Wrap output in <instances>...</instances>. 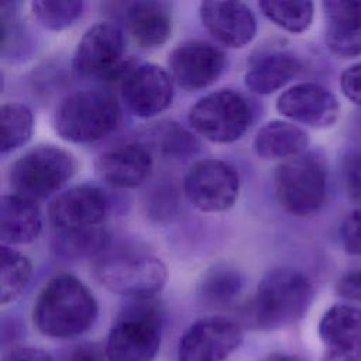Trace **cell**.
I'll list each match as a JSON object with an SVG mask.
<instances>
[{
    "mask_svg": "<svg viewBox=\"0 0 361 361\" xmlns=\"http://www.w3.org/2000/svg\"><path fill=\"white\" fill-rule=\"evenodd\" d=\"M97 317V302L73 275L54 276L41 289L32 319L37 329L55 338H71L87 331Z\"/></svg>",
    "mask_w": 361,
    "mask_h": 361,
    "instance_id": "1",
    "label": "cell"
},
{
    "mask_svg": "<svg viewBox=\"0 0 361 361\" xmlns=\"http://www.w3.org/2000/svg\"><path fill=\"white\" fill-rule=\"evenodd\" d=\"M313 300L312 281L299 269L281 267L268 271L258 283L247 316L261 330H275L300 320Z\"/></svg>",
    "mask_w": 361,
    "mask_h": 361,
    "instance_id": "2",
    "label": "cell"
},
{
    "mask_svg": "<svg viewBox=\"0 0 361 361\" xmlns=\"http://www.w3.org/2000/svg\"><path fill=\"white\" fill-rule=\"evenodd\" d=\"M162 340V310L154 298L128 299L107 337V361H152Z\"/></svg>",
    "mask_w": 361,
    "mask_h": 361,
    "instance_id": "3",
    "label": "cell"
},
{
    "mask_svg": "<svg viewBox=\"0 0 361 361\" xmlns=\"http://www.w3.org/2000/svg\"><path fill=\"white\" fill-rule=\"evenodd\" d=\"M118 117V103L110 93L79 90L59 103L52 124L61 138L83 144L109 135L116 128Z\"/></svg>",
    "mask_w": 361,
    "mask_h": 361,
    "instance_id": "4",
    "label": "cell"
},
{
    "mask_svg": "<svg viewBox=\"0 0 361 361\" xmlns=\"http://www.w3.org/2000/svg\"><path fill=\"white\" fill-rule=\"evenodd\" d=\"M275 193L281 206L293 216L317 213L327 197V164L316 151H306L278 165Z\"/></svg>",
    "mask_w": 361,
    "mask_h": 361,
    "instance_id": "5",
    "label": "cell"
},
{
    "mask_svg": "<svg viewBox=\"0 0 361 361\" xmlns=\"http://www.w3.org/2000/svg\"><path fill=\"white\" fill-rule=\"evenodd\" d=\"M93 275L107 290L128 299L154 298L168 278L166 267L157 257L109 250L94 259Z\"/></svg>",
    "mask_w": 361,
    "mask_h": 361,
    "instance_id": "6",
    "label": "cell"
},
{
    "mask_svg": "<svg viewBox=\"0 0 361 361\" xmlns=\"http://www.w3.org/2000/svg\"><path fill=\"white\" fill-rule=\"evenodd\" d=\"M76 168L78 162L69 151L42 144L13 162L8 180L16 195L35 202L59 190L75 175Z\"/></svg>",
    "mask_w": 361,
    "mask_h": 361,
    "instance_id": "7",
    "label": "cell"
},
{
    "mask_svg": "<svg viewBox=\"0 0 361 361\" xmlns=\"http://www.w3.org/2000/svg\"><path fill=\"white\" fill-rule=\"evenodd\" d=\"M189 124L203 138L228 144L240 140L252 120L245 97L230 89H220L199 99L189 110Z\"/></svg>",
    "mask_w": 361,
    "mask_h": 361,
    "instance_id": "8",
    "label": "cell"
},
{
    "mask_svg": "<svg viewBox=\"0 0 361 361\" xmlns=\"http://www.w3.org/2000/svg\"><path fill=\"white\" fill-rule=\"evenodd\" d=\"M126 39L121 28L110 21H102L82 35L73 54L75 75L85 79H120L131 62L124 59Z\"/></svg>",
    "mask_w": 361,
    "mask_h": 361,
    "instance_id": "9",
    "label": "cell"
},
{
    "mask_svg": "<svg viewBox=\"0 0 361 361\" xmlns=\"http://www.w3.org/2000/svg\"><path fill=\"white\" fill-rule=\"evenodd\" d=\"M183 190L188 200L207 213L224 212L234 206L240 178L237 171L219 159H200L185 175Z\"/></svg>",
    "mask_w": 361,
    "mask_h": 361,
    "instance_id": "10",
    "label": "cell"
},
{
    "mask_svg": "<svg viewBox=\"0 0 361 361\" xmlns=\"http://www.w3.org/2000/svg\"><path fill=\"white\" fill-rule=\"evenodd\" d=\"M120 93L137 117L149 118L166 110L173 99V78L154 63H130L120 78Z\"/></svg>",
    "mask_w": 361,
    "mask_h": 361,
    "instance_id": "11",
    "label": "cell"
},
{
    "mask_svg": "<svg viewBox=\"0 0 361 361\" xmlns=\"http://www.w3.org/2000/svg\"><path fill=\"white\" fill-rule=\"evenodd\" d=\"M243 341L241 327L226 317L213 316L195 322L182 336L179 361H224Z\"/></svg>",
    "mask_w": 361,
    "mask_h": 361,
    "instance_id": "12",
    "label": "cell"
},
{
    "mask_svg": "<svg viewBox=\"0 0 361 361\" xmlns=\"http://www.w3.org/2000/svg\"><path fill=\"white\" fill-rule=\"evenodd\" d=\"M173 80L186 90H200L214 83L226 66L224 52L204 41L179 44L168 58Z\"/></svg>",
    "mask_w": 361,
    "mask_h": 361,
    "instance_id": "13",
    "label": "cell"
},
{
    "mask_svg": "<svg viewBox=\"0 0 361 361\" xmlns=\"http://www.w3.org/2000/svg\"><path fill=\"white\" fill-rule=\"evenodd\" d=\"M276 110L286 118L313 127H331L340 114V102L333 92L314 82L290 86L276 100Z\"/></svg>",
    "mask_w": 361,
    "mask_h": 361,
    "instance_id": "14",
    "label": "cell"
},
{
    "mask_svg": "<svg viewBox=\"0 0 361 361\" xmlns=\"http://www.w3.org/2000/svg\"><path fill=\"white\" fill-rule=\"evenodd\" d=\"M199 16L203 27L224 47L243 48L255 37V16L241 1L206 0L199 6Z\"/></svg>",
    "mask_w": 361,
    "mask_h": 361,
    "instance_id": "15",
    "label": "cell"
},
{
    "mask_svg": "<svg viewBox=\"0 0 361 361\" xmlns=\"http://www.w3.org/2000/svg\"><path fill=\"white\" fill-rule=\"evenodd\" d=\"M107 206V197L99 188L79 185L54 199L48 219L56 231L93 227L106 217Z\"/></svg>",
    "mask_w": 361,
    "mask_h": 361,
    "instance_id": "16",
    "label": "cell"
},
{
    "mask_svg": "<svg viewBox=\"0 0 361 361\" xmlns=\"http://www.w3.org/2000/svg\"><path fill=\"white\" fill-rule=\"evenodd\" d=\"M96 171L113 188H135L149 176L152 157L141 144H123L103 152L96 161Z\"/></svg>",
    "mask_w": 361,
    "mask_h": 361,
    "instance_id": "17",
    "label": "cell"
},
{
    "mask_svg": "<svg viewBox=\"0 0 361 361\" xmlns=\"http://www.w3.org/2000/svg\"><path fill=\"white\" fill-rule=\"evenodd\" d=\"M323 8L329 51L340 58L361 56V1L327 0Z\"/></svg>",
    "mask_w": 361,
    "mask_h": 361,
    "instance_id": "18",
    "label": "cell"
},
{
    "mask_svg": "<svg viewBox=\"0 0 361 361\" xmlns=\"http://www.w3.org/2000/svg\"><path fill=\"white\" fill-rule=\"evenodd\" d=\"M126 25L142 48L164 45L171 37V11L164 1H135L126 10Z\"/></svg>",
    "mask_w": 361,
    "mask_h": 361,
    "instance_id": "19",
    "label": "cell"
},
{
    "mask_svg": "<svg viewBox=\"0 0 361 361\" xmlns=\"http://www.w3.org/2000/svg\"><path fill=\"white\" fill-rule=\"evenodd\" d=\"M42 219L34 200L16 193L0 202V237L4 245L32 243L41 233Z\"/></svg>",
    "mask_w": 361,
    "mask_h": 361,
    "instance_id": "20",
    "label": "cell"
},
{
    "mask_svg": "<svg viewBox=\"0 0 361 361\" xmlns=\"http://www.w3.org/2000/svg\"><path fill=\"white\" fill-rule=\"evenodd\" d=\"M299 59L288 51H272L258 56L244 76L245 86L257 94H271L299 72Z\"/></svg>",
    "mask_w": 361,
    "mask_h": 361,
    "instance_id": "21",
    "label": "cell"
},
{
    "mask_svg": "<svg viewBox=\"0 0 361 361\" xmlns=\"http://www.w3.org/2000/svg\"><path fill=\"white\" fill-rule=\"evenodd\" d=\"M307 133L299 126L272 120L262 126L254 138V151L264 159H289L306 152Z\"/></svg>",
    "mask_w": 361,
    "mask_h": 361,
    "instance_id": "22",
    "label": "cell"
},
{
    "mask_svg": "<svg viewBox=\"0 0 361 361\" xmlns=\"http://www.w3.org/2000/svg\"><path fill=\"white\" fill-rule=\"evenodd\" d=\"M52 250L58 258L66 261L85 258L96 259L109 250V235L97 226L61 230L52 240Z\"/></svg>",
    "mask_w": 361,
    "mask_h": 361,
    "instance_id": "23",
    "label": "cell"
},
{
    "mask_svg": "<svg viewBox=\"0 0 361 361\" xmlns=\"http://www.w3.org/2000/svg\"><path fill=\"white\" fill-rule=\"evenodd\" d=\"M320 340L327 347L361 338V307L338 303L329 307L319 323Z\"/></svg>",
    "mask_w": 361,
    "mask_h": 361,
    "instance_id": "24",
    "label": "cell"
},
{
    "mask_svg": "<svg viewBox=\"0 0 361 361\" xmlns=\"http://www.w3.org/2000/svg\"><path fill=\"white\" fill-rule=\"evenodd\" d=\"M243 285L244 278L237 268L217 264L203 275L199 283V296L207 305L224 306L240 295Z\"/></svg>",
    "mask_w": 361,
    "mask_h": 361,
    "instance_id": "25",
    "label": "cell"
},
{
    "mask_svg": "<svg viewBox=\"0 0 361 361\" xmlns=\"http://www.w3.org/2000/svg\"><path fill=\"white\" fill-rule=\"evenodd\" d=\"M259 8L271 23L293 34L306 31L314 16V4L309 0H264Z\"/></svg>",
    "mask_w": 361,
    "mask_h": 361,
    "instance_id": "26",
    "label": "cell"
},
{
    "mask_svg": "<svg viewBox=\"0 0 361 361\" xmlns=\"http://www.w3.org/2000/svg\"><path fill=\"white\" fill-rule=\"evenodd\" d=\"M0 302L7 305L16 300L28 285L32 265L25 255L4 244L0 247Z\"/></svg>",
    "mask_w": 361,
    "mask_h": 361,
    "instance_id": "27",
    "label": "cell"
},
{
    "mask_svg": "<svg viewBox=\"0 0 361 361\" xmlns=\"http://www.w3.org/2000/svg\"><path fill=\"white\" fill-rule=\"evenodd\" d=\"M1 127V154L11 152L28 142L34 128V117L31 110L17 102L4 103L0 107Z\"/></svg>",
    "mask_w": 361,
    "mask_h": 361,
    "instance_id": "28",
    "label": "cell"
},
{
    "mask_svg": "<svg viewBox=\"0 0 361 361\" xmlns=\"http://www.w3.org/2000/svg\"><path fill=\"white\" fill-rule=\"evenodd\" d=\"M35 20L47 30L61 31L71 27L83 11L80 0H37L31 3Z\"/></svg>",
    "mask_w": 361,
    "mask_h": 361,
    "instance_id": "29",
    "label": "cell"
},
{
    "mask_svg": "<svg viewBox=\"0 0 361 361\" xmlns=\"http://www.w3.org/2000/svg\"><path fill=\"white\" fill-rule=\"evenodd\" d=\"M343 185L347 197L361 206V151L350 152L343 162Z\"/></svg>",
    "mask_w": 361,
    "mask_h": 361,
    "instance_id": "30",
    "label": "cell"
},
{
    "mask_svg": "<svg viewBox=\"0 0 361 361\" xmlns=\"http://www.w3.org/2000/svg\"><path fill=\"white\" fill-rule=\"evenodd\" d=\"M162 142L161 148L169 155H183L186 152L193 154L195 140L186 133L183 128L175 126L173 123H168V126L161 131Z\"/></svg>",
    "mask_w": 361,
    "mask_h": 361,
    "instance_id": "31",
    "label": "cell"
},
{
    "mask_svg": "<svg viewBox=\"0 0 361 361\" xmlns=\"http://www.w3.org/2000/svg\"><path fill=\"white\" fill-rule=\"evenodd\" d=\"M340 241L345 252L361 255V206L354 209L340 226Z\"/></svg>",
    "mask_w": 361,
    "mask_h": 361,
    "instance_id": "32",
    "label": "cell"
},
{
    "mask_svg": "<svg viewBox=\"0 0 361 361\" xmlns=\"http://www.w3.org/2000/svg\"><path fill=\"white\" fill-rule=\"evenodd\" d=\"M340 89L351 103L361 106V62L350 65L343 71Z\"/></svg>",
    "mask_w": 361,
    "mask_h": 361,
    "instance_id": "33",
    "label": "cell"
},
{
    "mask_svg": "<svg viewBox=\"0 0 361 361\" xmlns=\"http://www.w3.org/2000/svg\"><path fill=\"white\" fill-rule=\"evenodd\" d=\"M336 292L347 300L361 302V268L344 274L337 281Z\"/></svg>",
    "mask_w": 361,
    "mask_h": 361,
    "instance_id": "34",
    "label": "cell"
},
{
    "mask_svg": "<svg viewBox=\"0 0 361 361\" xmlns=\"http://www.w3.org/2000/svg\"><path fill=\"white\" fill-rule=\"evenodd\" d=\"M322 361H361V338L347 344L327 347Z\"/></svg>",
    "mask_w": 361,
    "mask_h": 361,
    "instance_id": "35",
    "label": "cell"
},
{
    "mask_svg": "<svg viewBox=\"0 0 361 361\" xmlns=\"http://www.w3.org/2000/svg\"><path fill=\"white\" fill-rule=\"evenodd\" d=\"M66 361H107L106 348L96 343H83L69 351Z\"/></svg>",
    "mask_w": 361,
    "mask_h": 361,
    "instance_id": "36",
    "label": "cell"
},
{
    "mask_svg": "<svg viewBox=\"0 0 361 361\" xmlns=\"http://www.w3.org/2000/svg\"><path fill=\"white\" fill-rule=\"evenodd\" d=\"M4 361H52L51 355L44 350L34 347H21L13 350Z\"/></svg>",
    "mask_w": 361,
    "mask_h": 361,
    "instance_id": "37",
    "label": "cell"
},
{
    "mask_svg": "<svg viewBox=\"0 0 361 361\" xmlns=\"http://www.w3.org/2000/svg\"><path fill=\"white\" fill-rule=\"evenodd\" d=\"M261 361H303L302 358L292 355V354H283V353H272L267 357H264Z\"/></svg>",
    "mask_w": 361,
    "mask_h": 361,
    "instance_id": "38",
    "label": "cell"
}]
</instances>
